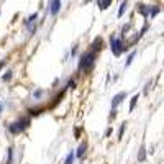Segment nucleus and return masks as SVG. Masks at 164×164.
<instances>
[{
	"mask_svg": "<svg viewBox=\"0 0 164 164\" xmlns=\"http://www.w3.org/2000/svg\"><path fill=\"white\" fill-rule=\"evenodd\" d=\"M95 58H97V53L95 51H92L89 49L87 53H84L81 56V61H79V71H89L92 69V66H94V62H95Z\"/></svg>",
	"mask_w": 164,
	"mask_h": 164,
	"instance_id": "obj_1",
	"label": "nucleus"
},
{
	"mask_svg": "<svg viewBox=\"0 0 164 164\" xmlns=\"http://www.w3.org/2000/svg\"><path fill=\"white\" fill-rule=\"evenodd\" d=\"M110 49L115 56H120L123 51H126L128 46L125 45V41H123V36H115V35H112L110 36Z\"/></svg>",
	"mask_w": 164,
	"mask_h": 164,
	"instance_id": "obj_2",
	"label": "nucleus"
},
{
	"mask_svg": "<svg viewBox=\"0 0 164 164\" xmlns=\"http://www.w3.org/2000/svg\"><path fill=\"white\" fill-rule=\"evenodd\" d=\"M28 125H30V117L20 118V120H17V122L10 123V125H8V131H10L12 135H20V133H23V131L26 130Z\"/></svg>",
	"mask_w": 164,
	"mask_h": 164,
	"instance_id": "obj_3",
	"label": "nucleus"
},
{
	"mask_svg": "<svg viewBox=\"0 0 164 164\" xmlns=\"http://www.w3.org/2000/svg\"><path fill=\"white\" fill-rule=\"evenodd\" d=\"M125 97H126V94H125V92H120V94L115 95V97L112 99V109H113V110H117V107L123 102V99H125Z\"/></svg>",
	"mask_w": 164,
	"mask_h": 164,
	"instance_id": "obj_4",
	"label": "nucleus"
},
{
	"mask_svg": "<svg viewBox=\"0 0 164 164\" xmlns=\"http://www.w3.org/2000/svg\"><path fill=\"white\" fill-rule=\"evenodd\" d=\"M102 48H103V39H102V36H97V38L94 39V43H92V48H90V49L95 51V53H99Z\"/></svg>",
	"mask_w": 164,
	"mask_h": 164,
	"instance_id": "obj_5",
	"label": "nucleus"
},
{
	"mask_svg": "<svg viewBox=\"0 0 164 164\" xmlns=\"http://www.w3.org/2000/svg\"><path fill=\"white\" fill-rule=\"evenodd\" d=\"M85 153H87V143L84 141V143H81V145H79L77 149H75V158L82 159L84 156H85Z\"/></svg>",
	"mask_w": 164,
	"mask_h": 164,
	"instance_id": "obj_6",
	"label": "nucleus"
},
{
	"mask_svg": "<svg viewBox=\"0 0 164 164\" xmlns=\"http://www.w3.org/2000/svg\"><path fill=\"white\" fill-rule=\"evenodd\" d=\"M59 10H61V0H51V15H58Z\"/></svg>",
	"mask_w": 164,
	"mask_h": 164,
	"instance_id": "obj_7",
	"label": "nucleus"
},
{
	"mask_svg": "<svg viewBox=\"0 0 164 164\" xmlns=\"http://www.w3.org/2000/svg\"><path fill=\"white\" fill-rule=\"evenodd\" d=\"M138 12H139V13H141L145 18H148V17H149V7L143 5V3H139V5H138Z\"/></svg>",
	"mask_w": 164,
	"mask_h": 164,
	"instance_id": "obj_8",
	"label": "nucleus"
},
{
	"mask_svg": "<svg viewBox=\"0 0 164 164\" xmlns=\"http://www.w3.org/2000/svg\"><path fill=\"white\" fill-rule=\"evenodd\" d=\"M97 5L100 10H107L112 5V0H97Z\"/></svg>",
	"mask_w": 164,
	"mask_h": 164,
	"instance_id": "obj_9",
	"label": "nucleus"
},
{
	"mask_svg": "<svg viewBox=\"0 0 164 164\" xmlns=\"http://www.w3.org/2000/svg\"><path fill=\"white\" fill-rule=\"evenodd\" d=\"M126 7H128V0H123V3L120 5V10H118V18H122L126 12Z\"/></svg>",
	"mask_w": 164,
	"mask_h": 164,
	"instance_id": "obj_10",
	"label": "nucleus"
},
{
	"mask_svg": "<svg viewBox=\"0 0 164 164\" xmlns=\"http://www.w3.org/2000/svg\"><path fill=\"white\" fill-rule=\"evenodd\" d=\"M36 20H38V13H33V15H31V17H30V18H26V22H25V25H26L28 28H31V25H33V23H35V22H36Z\"/></svg>",
	"mask_w": 164,
	"mask_h": 164,
	"instance_id": "obj_11",
	"label": "nucleus"
},
{
	"mask_svg": "<svg viewBox=\"0 0 164 164\" xmlns=\"http://www.w3.org/2000/svg\"><path fill=\"white\" fill-rule=\"evenodd\" d=\"M145 159H146V148L141 146V148H139V153H138V161L143 162Z\"/></svg>",
	"mask_w": 164,
	"mask_h": 164,
	"instance_id": "obj_12",
	"label": "nucleus"
},
{
	"mask_svg": "<svg viewBox=\"0 0 164 164\" xmlns=\"http://www.w3.org/2000/svg\"><path fill=\"white\" fill-rule=\"evenodd\" d=\"M74 158H75L74 151H69V154H67V158H66V161H64V164H74Z\"/></svg>",
	"mask_w": 164,
	"mask_h": 164,
	"instance_id": "obj_13",
	"label": "nucleus"
},
{
	"mask_svg": "<svg viewBox=\"0 0 164 164\" xmlns=\"http://www.w3.org/2000/svg\"><path fill=\"white\" fill-rule=\"evenodd\" d=\"M159 10H161V8H159L158 5H153V7H149V17H156V15L159 13Z\"/></svg>",
	"mask_w": 164,
	"mask_h": 164,
	"instance_id": "obj_14",
	"label": "nucleus"
},
{
	"mask_svg": "<svg viewBox=\"0 0 164 164\" xmlns=\"http://www.w3.org/2000/svg\"><path fill=\"white\" fill-rule=\"evenodd\" d=\"M135 56H136V51H131V54L128 56V59L125 61V67H128L131 62H133V59H135Z\"/></svg>",
	"mask_w": 164,
	"mask_h": 164,
	"instance_id": "obj_15",
	"label": "nucleus"
},
{
	"mask_svg": "<svg viewBox=\"0 0 164 164\" xmlns=\"http://www.w3.org/2000/svg\"><path fill=\"white\" fill-rule=\"evenodd\" d=\"M138 99H139V95L136 94L133 99H131V102H130V112H133L135 110V107H136V102H138Z\"/></svg>",
	"mask_w": 164,
	"mask_h": 164,
	"instance_id": "obj_16",
	"label": "nucleus"
},
{
	"mask_svg": "<svg viewBox=\"0 0 164 164\" xmlns=\"http://www.w3.org/2000/svg\"><path fill=\"white\" fill-rule=\"evenodd\" d=\"M12 77H13V72H12V71H7V72L2 75V81H3V82H7V81H10Z\"/></svg>",
	"mask_w": 164,
	"mask_h": 164,
	"instance_id": "obj_17",
	"label": "nucleus"
},
{
	"mask_svg": "<svg viewBox=\"0 0 164 164\" xmlns=\"http://www.w3.org/2000/svg\"><path fill=\"white\" fill-rule=\"evenodd\" d=\"M13 162V149L8 148V156H7V164H12Z\"/></svg>",
	"mask_w": 164,
	"mask_h": 164,
	"instance_id": "obj_18",
	"label": "nucleus"
},
{
	"mask_svg": "<svg viewBox=\"0 0 164 164\" xmlns=\"http://www.w3.org/2000/svg\"><path fill=\"white\" fill-rule=\"evenodd\" d=\"M41 110H43V109L36 107V109H30L28 112H30V115H31V117H35V115H39V113H41Z\"/></svg>",
	"mask_w": 164,
	"mask_h": 164,
	"instance_id": "obj_19",
	"label": "nucleus"
},
{
	"mask_svg": "<svg viewBox=\"0 0 164 164\" xmlns=\"http://www.w3.org/2000/svg\"><path fill=\"white\" fill-rule=\"evenodd\" d=\"M125 128H126V123H122V126H120V131H118V139L123 138V133H125Z\"/></svg>",
	"mask_w": 164,
	"mask_h": 164,
	"instance_id": "obj_20",
	"label": "nucleus"
},
{
	"mask_svg": "<svg viewBox=\"0 0 164 164\" xmlns=\"http://www.w3.org/2000/svg\"><path fill=\"white\" fill-rule=\"evenodd\" d=\"M43 94H45V92H43V90H36V92H35V94H33L35 100H39V97H41Z\"/></svg>",
	"mask_w": 164,
	"mask_h": 164,
	"instance_id": "obj_21",
	"label": "nucleus"
},
{
	"mask_svg": "<svg viewBox=\"0 0 164 164\" xmlns=\"http://www.w3.org/2000/svg\"><path fill=\"white\" fill-rule=\"evenodd\" d=\"M67 85H69V87H71V89H74V87H75V82L72 81V79H71V81H69V82H67Z\"/></svg>",
	"mask_w": 164,
	"mask_h": 164,
	"instance_id": "obj_22",
	"label": "nucleus"
},
{
	"mask_svg": "<svg viewBox=\"0 0 164 164\" xmlns=\"http://www.w3.org/2000/svg\"><path fill=\"white\" fill-rule=\"evenodd\" d=\"M75 53H77V45H74V46H72V51H71V54H72V56H74Z\"/></svg>",
	"mask_w": 164,
	"mask_h": 164,
	"instance_id": "obj_23",
	"label": "nucleus"
},
{
	"mask_svg": "<svg viewBox=\"0 0 164 164\" xmlns=\"http://www.w3.org/2000/svg\"><path fill=\"white\" fill-rule=\"evenodd\" d=\"M5 64H7V61H0V71H2L3 67H5Z\"/></svg>",
	"mask_w": 164,
	"mask_h": 164,
	"instance_id": "obj_24",
	"label": "nucleus"
},
{
	"mask_svg": "<svg viewBox=\"0 0 164 164\" xmlns=\"http://www.w3.org/2000/svg\"><path fill=\"white\" fill-rule=\"evenodd\" d=\"M110 135H112V128H109V130L105 131V136H110Z\"/></svg>",
	"mask_w": 164,
	"mask_h": 164,
	"instance_id": "obj_25",
	"label": "nucleus"
},
{
	"mask_svg": "<svg viewBox=\"0 0 164 164\" xmlns=\"http://www.w3.org/2000/svg\"><path fill=\"white\" fill-rule=\"evenodd\" d=\"M2 110H3V103H0V115H2Z\"/></svg>",
	"mask_w": 164,
	"mask_h": 164,
	"instance_id": "obj_26",
	"label": "nucleus"
},
{
	"mask_svg": "<svg viewBox=\"0 0 164 164\" xmlns=\"http://www.w3.org/2000/svg\"><path fill=\"white\" fill-rule=\"evenodd\" d=\"M85 2H90V0H85Z\"/></svg>",
	"mask_w": 164,
	"mask_h": 164,
	"instance_id": "obj_27",
	"label": "nucleus"
}]
</instances>
